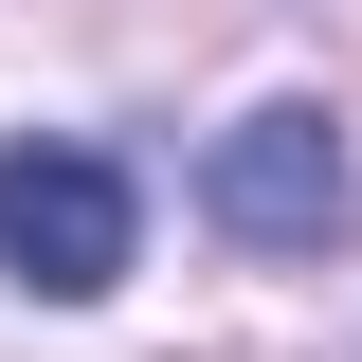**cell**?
<instances>
[{"mask_svg": "<svg viewBox=\"0 0 362 362\" xmlns=\"http://www.w3.org/2000/svg\"><path fill=\"white\" fill-rule=\"evenodd\" d=\"M145 254V199L109 145H0V272L37 290V308H90V290H127Z\"/></svg>", "mask_w": 362, "mask_h": 362, "instance_id": "1", "label": "cell"}, {"mask_svg": "<svg viewBox=\"0 0 362 362\" xmlns=\"http://www.w3.org/2000/svg\"><path fill=\"white\" fill-rule=\"evenodd\" d=\"M199 218H218L235 254H344L362 163H344V127H326V109H235L218 163H199Z\"/></svg>", "mask_w": 362, "mask_h": 362, "instance_id": "2", "label": "cell"}]
</instances>
